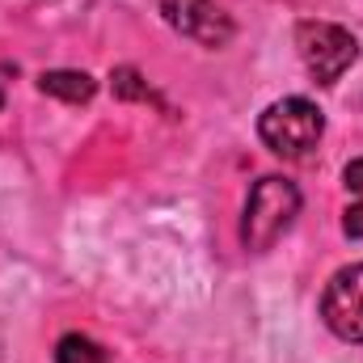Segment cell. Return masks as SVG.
I'll return each instance as SVG.
<instances>
[{"label":"cell","mask_w":363,"mask_h":363,"mask_svg":"<svg viewBox=\"0 0 363 363\" xmlns=\"http://www.w3.org/2000/svg\"><path fill=\"white\" fill-rule=\"evenodd\" d=\"M300 216V190L287 178H258L250 199H245V216H241V245L250 254H267L274 241L296 224Z\"/></svg>","instance_id":"1"},{"label":"cell","mask_w":363,"mask_h":363,"mask_svg":"<svg viewBox=\"0 0 363 363\" xmlns=\"http://www.w3.org/2000/svg\"><path fill=\"white\" fill-rule=\"evenodd\" d=\"M258 135H262V144L271 148L274 157L304 161L321 144V135H325V114L308 97H283V101H271L262 110Z\"/></svg>","instance_id":"2"},{"label":"cell","mask_w":363,"mask_h":363,"mask_svg":"<svg viewBox=\"0 0 363 363\" xmlns=\"http://www.w3.org/2000/svg\"><path fill=\"white\" fill-rule=\"evenodd\" d=\"M296 51H300V60L317 85L342 81V72L359 60L355 34L334 26V21H300L296 26Z\"/></svg>","instance_id":"3"},{"label":"cell","mask_w":363,"mask_h":363,"mask_svg":"<svg viewBox=\"0 0 363 363\" xmlns=\"http://www.w3.org/2000/svg\"><path fill=\"white\" fill-rule=\"evenodd\" d=\"M321 321L334 338L363 342V262L342 267L321 291Z\"/></svg>","instance_id":"4"},{"label":"cell","mask_w":363,"mask_h":363,"mask_svg":"<svg viewBox=\"0 0 363 363\" xmlns=\"http://www.w3.org/2000/svg\"><path fill=\"white\" fill-rule=\"evenodd\" d=\"M161 13L165 21L178 30L182 38H194L203 47H224L233 38V17L216 4V0H161Z\"/></svg>","instance_id":"5"},{"label":"cell","mask_w":363,"mask_h":363,"mask_svg":"<svg viewBox=\"0 0 363 363\" xmlns=\"http://www.w3.org/2000/svg\"><path fill=\"white\" fill-rule=\"evenodd\" d=\"M38 89L51 93V97H60V101H72V106H81V101H89L93 93H97V81H93L89 72L55 68V72H43V77H38Z\"/></svg>","instance_id":"6"},{"label":"cell","mask_w":363,"mask_h":363,"mask_svg":"<svg viewBox=\"0 0 363 363\" xmlns=\"http://www.w3.org/2000/svg\"><path fill=\"white\" fill-rule=\"evenodd\" d=\"M55 363H106V347L89 334H64L55 342Z\"/></svg>","instance_id":"7"},{"label":"cell","mask_w":363,"mask_h":363,"mask_svg":"<svg viewBox=\"0 0 363 363\" xmlns=\"http://www.w3.org/2000/svg\"><path fill=\"white\" fill-rule=\"evenodd\" d=\"M110 81H114V93H118V97H140V101H152V89H148V85H140V77H135L131 68H118Z\"/></svg>","instance_id":"8"},{"label":"cell","mask_w":363,"mask_h":363,"mask_svg":"<svg viewBox=\"0 0 363 363\" xmlns=\"http://www.w3.org/2000/svg\"><path fill=\"white\" fill-rule=\"evenodd\" d=\"M342 233L355 237V241H363V199L347 207V216H342Z\"/></svg>","instance_id":"9"},{"label":"cell","mask_w":363,"mask_h":363,"mask_svg":"<svg viewBox=\"0 0 363 363\" xmlns=\"http://www.w3.org/2000/svg\"><path fill=\"white\" fill-rule=\"evenodd\" d=\"M342 182H347V190L363 194V161H351V165L342 169Z\"/></svg>","instance_id":"10"},{"label":"cell","mask_w":363,"mask_h":363,"mask_svg":"<svg viewBox=\"0 0 363 363\" xmlns=\"http://www.w3.org/2000/svg\"><path fill=\"white\" fill-rule=\"evenodd\" d=\"M0 110H4V93H0Z\"/></svg>","instance_id":"11"}]
</instances>
